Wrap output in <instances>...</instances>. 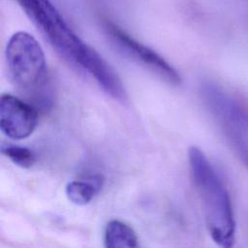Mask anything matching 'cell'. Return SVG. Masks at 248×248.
Instances as JSON below:
<instances>
[{"mask_svg": "<svg viewBox=\"0 0 248 248\" xmlns=\"http://www.w3.org/2000/svg\"><path fill=\"white\" fill-rule=\"evenodd\" d=\"M55 51L72 67L91 77L109 96L126 99L117 73L70 27L50 0H16Z\"/></svg>", "mask_w": 248, "mask_h": 248, "instance_id": "cell-1", "label": "cell"}, {"mask_svg": "<svg viewBox=\"0 0 248 248\" xmlns=\"http://www.w3.org/2000/svg\"><path fill=\"white\" fill-rule=\"evenodd\" d=\"M188 159L209 234L219 247L232 248L235 241V221L230 195L214 167L200 148L190 147Z\"/></svg>", "mask_w": 248, "mask_h": 248, "instance_id": "cell-2", "label": "cell"}, {"mask_svg": "<svg viewBox=\"0 0 248 248\" xmlns=\"http://www.w3.org/2000/svg\"><path fill=\"white\" fill-rule=\"evenodd\" d=\"M5 54L16 87L34 107L47 108L51 103V90L45 53L37 40L27 32H16L9 39Z\"/></svg>", "mask_w": 248, "mask_h": 248, "instance_id": "cell-3", "label": "cell"}, {"mask_svg": "<svg viewBox=\"0 0 248 248\" xmlns=\"http://www.w3.org/2000/svg\"><path fill=\"white\" fill-rule=\"evenodd\" d=\"M202 95L222 130L234 132L248 141V108L214 83L203 84Z\"/></svg>", "mask_w": 248, "mask_h": 248, "instance_id": "cell-4", "label": "cell"}, {"mask_svg": "<svg viewBox=\"0 0 248 248\" xmlns=\"http://www.w3.org/2000/svg\"><path fill=\"white\" fill-rule=\"evenodd\" d=\"M106 29L110 39L128 56L141 63L169 83L172 85L181 83V77L178 72L155 50L137 41L111 22L106 23Z\"/></svg>", "mask_w": 248, "mask_h": 248, "instance_id": "cell-5", "label": "cell"}, {"mask_svg": "<svg viewBox=\"0 0 248 248\" xmlns=\"http://www.w3.org/2000/svg\"><path fill=\"white\" fill-rule=\"evenodd\" d=\"M38 124V108L14 95L3 94L0 101V128L13 140L28 138Z\"/></svg>", "mask_w": 248, "mask_h": 248, "instance_id": "cell-6", "label": "cell"}, {"mask_svg": "<svg viewBox=\"0 0 248 248\" xmlns=\"http://www.w3.org/2000/svg\"><path fill=\"white\" fill-rule=\"evenodd\" d=\"M104 178L100 174H86L82 178L70 181L65 189L70 202L78 205L87 204L100 192Z\"/></svg>", "mask_w": 248, "mask_h": 248, "instance_id": "cell-7", "label": "cell"}, {"mask_svg": "<svg viewBox=\"0 0 248 248\" xmlns=\"http://www.w3.org/2000/svg\"><path fill=\"white\" fill-rule=\"evenodd\" d=\"M105 248H140L133 229L119 220L109 221L105 230Z\"/></svg>", "mask_w": 248, "mask_h": 248, "instance_id": "cell-8", "label": "cell"}, {"mask_svg": "<svg viewBox=\"0 0 248 248\" xmlns=\"http://www.w3.org/2000/svg\"><path fill=\"white\" fill-rule=\"evenodd\" d=\"M1 151L14 164L24 169L32 167L36 161L34 152L31 149L24 146L6 144L2 145Z\"/></svg>", "mask_w": 248, "mask_h": 248, "instance_id": "cell-9", "label": "cell"}, {"mask_svg": "<svg viewBox=\"0 0 248 248\" xmlns=\"http://www.w3.org/2000/svg\"><path fill=\"white\" fill-rule=\"evenodd\" d=\"M229 142L248 169V141L240 135L232 131H223Z\"/></svg>", "mask_w": 248, "mask_h": 248, "instance_id": "cell-10", "label": "cell"}]
</instances>
